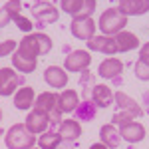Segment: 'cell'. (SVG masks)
I'll list each match as a JSON object with an SVG mask.
<instances>
[{"label":"cell","mask_w":149,"mask_h":149,"mask_svg":"<svg viewBox=\"0 0 149 149\" xmlns=\"http://www.w3.org/2000/svg\"><path fill=\"white\" fill-rule=\"evenodd\" d=\"M141 100H143V109L149 113V90L143 92V97H141Z\"/></svg>","instance_id":"cell-33"},{"label":"cell","mask_w":149,"mask_h":149,"mask_svg":"<svg viewBox=\"0 0 149 149\" xmlns=\"http://www.w3.org/2000/svg\"><path fill=\"white\" fill-rule=\"evenodd\" d=\"M4 143L8 149H32L36 145V135L30 133L24 123H14L4 131Z\"/></svg>","instance_id":"cell-2"},{"label":"cell","mask_w":149,"mask_h":149,"mask_svg":"<svg viewBox=\"0 0 149 149\" xmlns=\"http://www.w3.org/2000/svg\"><path fill=\"white\" fill-rule=\"evenodd\" d=\"M22 10V2L20 0H8L4 6H0V28L8 26L14 20V16H18Z\"/></svg>","instance_id":"cell-22"},{"label":"cell","mask_w":149,"mask_h":149,"mask_svg":"<svg viewBox=\"0 0 149 149\" xmlns=\"http://www.w3.org/2000/svg\"><path fill=\"white\" fill-rule=\"evenodd\" d=\"M88 48L97 52V54H105V56H113V54H119L117 52V46H115L113 36H93L88 40Z\"/></svg>","instance_id":"cell-11"},{"label":"cell","mask_w":149,"mask_h":149,"mask_svg":"<svg viewBox=\"0 0 149 149\" xmlns=\"http://www.w3.org/2000/svg\"><path fill=\"white\" fill-rule=\"evenodd\" d=\"M97 113V107H95V103L92 100H81L78 103V107L74 109V119H78V121H92L93 117Z\"/></svg>","instance_id":"cell-23"},{"label":"cell","mask_w":149,"mask_h":149,"mask_svg":"<svg viewBox=\"0 0 149 149\" xmlns=\"http://www.w3.org/2000/svg\"><path fill=\"white\" fill-rule=\"evenodd\" d=\"M24 125L28 127V131L30 133H44L46 129H50V117L46 113H42V111H38V109H30L28 115H26V121H24Z\"/></svg>","instance_id":"cell-13"},{"label":"cell","mask_w":149,"mask_h":149,"mask_svg":"<svg viewBox=\"0 0 149 149\" xmlns=\"http://www.w3.org/2000/svg\"><path fill=\"white\" fill-rule=\"evenodd\" d=\"M36 143H38L40 149H58L62 145V137H60V133L56 129H46L44 133H40Z\"/></svg>","instance_id":"cell-24"},{"label":"cell","mask_w":149,"mask_h":149,"mask_svg":"<svg viewBox=\"0 0 149 149\" xmlns=\"http://www.w3.org/2000/svg\"><path fill=\"white\" fill-rule=\"evenodd\" d=\"M131 119H133V115H131V113H127V111H121V109H119V111L111 117V123H113V125H121V123L131 121Z\"/></svg>","instance_id":"cell-31"},{"label":"cell","mask_w":149,"mask_h":149,"mask_svg":"<svg viewBox=\"0 0 149 149\" xmlns=\"http://www.w3.org/2000/svg\"><path fill=\"white\" fill-rule=\"evenodd\" d=\"M90 149H107V147L103 145L102 141H97V143H92V145H90Z\"/></svg>","instance_id":"cell-34"},{"label":"cell","mask_w":149,"mask_h":149,"mask_svg":"<svg viewBox=\"0 0 149 149\" xmlns=\"http://www.w3.org/2000/svg\"><path fill=\"white\" fill-rule=\"evenodd\" d=\"M95 6H97V2H95V0H84L81 10L78 12L74 18H92V14L95 12Z\"/></svg>","instance_id":"cell-27"},{"label":"cell","mask_w":149,"mask_h":149,"mask_svg":"<svg viewBox=\"0 0 149 149\" xmlns=\"http://www.w3.org/2000/svg\"><path fill=\"white\" fill-rule=\"evenodd\" d=\"M139 62L149 66V42H145L143 46H139Z\"/></svg>","instance_id":"cell-32"},{"label":"cell","mask_w":149,"mask_h":149,"mask_svg":"<svg viewBox=\"0 0 149 149\" xmlns=\"http://www.w3.org/2000/svg\"><path fill=\"white\" fill-rule=\"evenodd\" d=\"M44 81L54 90H66L68 86V72L62 66H48L44 70Z\"/></svg>","instance_id":"cell-12"},{"label":"cell","mask_w":149,"mask_h":149,"mask_svg":"<svg viewBox=\"0 0 149 149\" xmlns=\"http://www.w3.org/2000/svg\"><path fill=\"white\" fill-rule=\"evenodd\" d=\"M0 133H4V131H2V129H0Z\"/></svg>","instance_id":"cell-37"},{"label":"cell","mask_w":149,"mask_h":149,"mask_svg":"<svg viewBox=\"0 0 149 149\" xmlns=\"http://www.w3.org/2000/svg\"><path fill=\"white\" fill-rule=\"evenodd\" d=\"M90 100L95 103V107H109L113 103V92L109 86L105 84H95L92 88V93H90Z\"/></svg>","instance_id":"cell-15"},{"label":"cell","mask_w":149,"mask_h":149,"mask_svg":"<svg viewBox=\"0 0 149 149\" xmlns=\"http://www.w3.org/2000/svg\"><path fill=\"white\" fill-rule=\"evenodd\" d=\"M113 103H117V107H119L121 111H127V113H131L133 117H141V115H143V107H141L131 95H127V93H123V92L113 93Z\"/></svg>","instance_id":"cell-16"},{"label":"cell","mask_w":149,"mask_h":149,"mask_svg":"<svg viewBox=\"0 0 149 149\" xmlns=\"http://www.w3.org/2000/svg\"><path fill=\"white\" fill-rule=\"evenodd\" d=\"M32 149H40V147H32Z\"/></svg>","instance_id":"cell-36"},{"label":"cell","mask_w":149,"mask_h":149,"mask_svg":"<svg viewBox=\"0 0 149 149\" xmlns=\"http://www.w3.org/2000/svg\"><path fill=\"white\" fill-rule=\"evenodd\" d=\"M125 26H127V16H123L117 6L103 10L100 20H97V28L102 30L103 36H115L117 32L125 30Z\"/></svg>","instance_id":"cell-3"},{"label":"cell","mask_w":149,"mask_h":149,"mask_svg":"<svg viewBox=\"0 0 149 149\" xmlns=\"http://www.w3.org/2000/svg\"><path fill=\"white\" fill-rule=\"evenodd\" d=\"M92 64V56L88 50H74L70 52L64 60V70L66 72H86Z\"/></svg>","instance_id":"cell-6"},{"label":"cell","mask_w":149,"mask_h":149,"mask_svg":"<svg viewBox=\"0 0 149 149\" xmlns=\"http://www.w3.org/2000/svg\"><path fill=\"white\" fill-rule=\"evenodd\" d=\"M34 102H36V93L30 86H22L20 90L14 92V107L16 109H22V111H30L34 107Z\"/></svg>","instance_id":"cell-18"},{"label":"cell","mask_w":149,"mask_h":149,"mask_svg":"<svg viewBox=\"0 0 149 149\" xmlns=\"http://www.w3.org/2000/svg\"><path fill=\"white\" fill-rule=\"evenodd\" d=\"M52 38L44 32H32V34H26L18 42V48L16 52L22 54V56L30 58V60H38V56H46L52 52Z\"/></svg>","instance_id":"cell-1"},{"label":"cell","mask_w":149,"mask_h":149,"mask_svg":"<svg viewBox=\"0 0 149 149\" xmlns=\"http://www.w3.org/2000/svg\"><path fill=\"white\" fill-rule=\"evenodd\" d=\"M115 127L119 129L121 139H125L127 143H139V141L145 139V127H143V123H139V121H135V119L125 121V123L115 125Z\"/></svg>","instance_id":"cell-9"},{"label":"cell","mask_w":149,"mask_h":149,"mask_svg":"<svg viewBox=\"0 0 149 149\" xmlns=\"http://www.w3.org/2000/svg\"><path fill=\"white\" fill-rule=\"evenodd\" d=\"M12 22L16 24V28H20L22 32H26V34H30V32H32V26H34V22H30V18H26V16H22V14L14 16Z\"/></svg>","instance_id":"cell-28"},{"label":"cell","mask_w":149,"mask_h":149,"mask_svg":"<svg viewBox=\"0 0 149 149\" xmlns=\"http://www.w3.org/2000/svg\"><path fill=\"white\" fill-rule=\"evenodd\" d=\"M115 40V46H117V52L121 54V52H131V50H137L139 48V38L133 32H129V30H121V32H117L113 36Z\"/></svg>","instance_id":"cell-21"},{"label":"cell","mask_w":149,"mask_h":149,"mask_svg":"<svg viewBox=\"0 0 149 149\" xmlns=\"http://www.w3.org/2000/svg\"><path fill=\"white\" fill-rule=\"evenodd\" d=\"M81 4H84V0H60V6H62V10L70 14L72 18L81 10Z\"/></svg>","instance_id":"cell-26"},{"label":"cell","mask_w":149,"mask_h":149,"mask_svg":"<svg viewBox=\"0 0 149 149\" xmlns=\"http://www.w3.org/2000/svg\"><path fill=\"white\" fill-rule=\"evenodd\" d=\"M70 32L78 40H90L95 36V20L93 18H72Z\"/></svg>","instance_id":"cell-7"},{"label":"cell","mask_w":149,"mask_h":149,"mask_svg":"<svg viewBox=\"0 0 149 149\" xmlns=\"http://www.w3.org/2000/svg\"><path fill=\"white\" fill-rule=\"evenodd\" d=\"M100 141L107 149H117L121 143V135H119V129L113 123H105L100 127Z\"/></svg>","instance_id":"cell-20"},{"label":"cell","mask_w":149,"mask_h":149,"mask_svg":"<svg viewBox=\"0 0 149 149\" xmlns=\"http://www.w3.org/2000/svg\"><path fill=\"white\" fill-rule=\"evenodd\" d=\"M18 84H22V76H18L16 70L0 68V95H2V97L14 95Z\"/></svg>","instance_id":"cell-8"},{"label":"cell","mask_w":149,"mask_h":149,"mask_svg":"<svg viewBox=\"0 0 149 149\" xmlns=\"http://www.w3.org/2000/svg\"><path fill=\"white\" fill-rule=\"evenodd\" d=\"M78 103H80V95H78L76 90L66 88V90H62L58 93V107H60L62 113H74Z\"/></svg>","instance_id":"cell-19"},{"label":"cell","mask_w":149,"mask_h":149,"mask_svg":"<svg viewBox=\"0 0 149 149\" xmlns=\"http://www.w3.org/2000/svg\"><path fill=\"white\" fill-rule=\"evenodd\" d=\"M12 66H14L16 72H20V74H32L36 70V66H38V60H30V58L14 52L12 54Z\"/></svg>","instance_id":"cell-25"},{"label":"cell","mask_w":149,"mask_h":149,"mask_svg":"<svg viewBox=\"0 0 149 149\" xmlns=\"http://www.w3.org/2000/svg\"><path fill=\"white\" fill-rule=\"evenodd\" d=\"M0 121H2V109H0Z\"/></svg>","instance_id":"cell-35"},{"label":"cell","mask_w":149,"mask_h":149,"mask_svg":"<svg viewBox=\"0 0 149 149\" xmlns=\"http://www.w3.org/2000/svg\"><path fill=\"white\" fill-rule=\"evenodd\" d=\"M16 42L14 40H4V42H0V58L4 56H12L14 52H16Z\"/></svg>","instance_id":"cell-29"},{"label":"cell","mask_w":149,"mask_h":149,"mask_svg":"<svg viewBox=\"0 0 149 149\" xmlns=\"http://www.w3.org/2000/svg\"><path fill=\"white\" fill-rule=\"evenodd\" d=\"M34 109H38V111H42L50 117V125L52 123L58 125L62 121V111L58 107V93L54 92H42L40 95H36Z\"/></svg>","instance_id":"cell-4"},{"label":"cell","mask_w":149,"mask_h":149,"mask_svg":"<svg viewBox=\"0 0 149 149\" xmlns=\"http://www.w3.org/2000/svg\"><path fill=\"white\" fill-rule=\"evenodd\" d=\"M30 8H32V16L42 26L44 24H54L60 18V10H58L52 2H48V0H38L34 6H30Z\"/></svg>","instance_id":"cell-5"},{"label":"cell","mask_w":149,"mask_h":149,"mask_svg":"<svg viewBox=\"0 0 149 149\" xmlns=\"http://www.w3.org/2000/svg\"><path fill=\"white\" fill-rule=\"evenodd\" d=\"M135 76H137V80H141V81H149V66L137 60V62H135Z\"/></svg>","instance_id":"cell-30"},{"label":"cell","mask_w":149,"mask_h":149,"mask_svg":"<svg viewBox=\"0 0 149 149\" xmlns=\"http://www.w3.org/2000/svg\"><path fill=\"white\" fill-rule=\"evenodd\" d=\"M56 131L60 133L62 141H76V139H80V135H81V125H80L78 119L70 117V119H62V121L58 123Z\"/></svg>","instance_id":"cell-14"},{"label":"cell","mask_w":149,"mask_h":149,"mask_svg":"<svg viewBox=\"0 0 149 149\" xmlns=\"http://www.w3.org/2000/svg\"><path fill=\"white\" fill-rule=\"evenodd\" d=\"M123 72V62L115 56H107L97 68V76L103 80H117Z\"/></svg>","instance_id":"cell-10"},{"label":"cell","mask_w":149,"mask_h":149,"mask_svg":"<svg viewBox=\"0 0 149 149\" xmlns=\"http://www.w3.org/2000/svg\"><path fill=\"white\" fill-rule=\"evenodd\" d=\"M123 16H143L149 12V0H119L117 4Z\"/></svg>","instance_id":"cell-17"}]
</instances>
